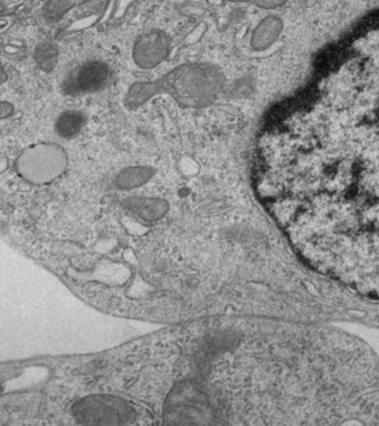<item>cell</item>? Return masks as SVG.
Wrapping results in <instances>:
<instances>
[{
    "mask_svg": "<svg viewBox=\"0 0 379 426\" xmlns=\"http://www.w3.org/2000/svg\"><path fill=\"white\" fill-rule=\"evenodd\" d=\"M86 118L79 111H66L57 120L56 130L62 138H71L81 132Z\"/></svg>",
    "mask_w": 379,
    "mask_h": 426,
    "instance_id": "5",
    "label": "cell"
},
{
    "mask_svg": "<svg viewBox=\"0 0 379 426\" xmlns=\"http://www.w3.org/2000/svg\"><path fill=\"white\" fill-rule=\"evenodd\" d=\"M283 30V22L278 16H267L252 32L251 47L254 50H265L278 41Z\"/></svg>",
    "mask_w": 379,
    "mask_h": 426,
    "instance_id": "4",
    "label": "cell"
},
{
    "mask_svg": "<svg viewBox=\"0 0 379 426\" xmlns=\"http://www.w3.org/2000/svg\"><path fill=\"white\" fill-rule=\"evenodd\" d=\"M231 3H252L257 6L259 8L266 9V10H272V9H278L282 6L285 5L289 0H227Z\"/></svg>",
    "mask_w": 379,
    "mask_h": 426,
    "instance_id": "10",
    "label": "cell"
},
{
    "mask_svg": "<svg viewBox=\"0 0 379 426\" xmlns=\"http://www.w3.org/2000/svg\"><path fill=\"white\" fill-rule=\"evenodd\" d=\"M91 0H50V3L47 6V15L49 18L55 19L60 18L64 16L68 10L73 9L77 6L83 5V3H89Z\"/></svg>",
    "mask_w": 379,
    "mask_h": 426,
    "instance_id": "9",
    "label": "cell"
},
{
    "mask_svg": "<svg viewBox=\"0 0 379 426\" xmlns=\"http://www.w3.org/2000/svg\"><path fill=\"white\" fill-rule=\"evenodd\" d=\"M170 50L171 39L166 32L151 30L136 39L132 55L138 67L152 69L168 58Z\"/></svg>",
    "mask_w": 379,
    "mask_h": 426,
    "instance_id": "2",
    "label": "cell"
},
{
    "mask_svg": "<svg viewBox=\"0 0 379 426\" xmlns=\"http://www.w3.org/2000/svg\"><path fill=\"white\" fill-rule=\"evenodd\" d=\"M14 111L13 106L9 105L8 102H0V118H6Z\"/></svg>",
    "mask_w": 379,
    "mask_h": 426,
    "instance_id": "11",
    "label": "cell"
},
{
    "mask_svg": "<svg viewBox=\"0 0 379 426\" xmlns=\"http://www.w3.org/2000/svg\"><path fill=\"white\" fill-rule=\"evenodd\" d=\"M129 206L143 217L158 218L166 209V204L157 199H136L134 202H129Z\"/></svg>",
    "mask_w": 379,
    "mask_h": 426,
    "instance_id": "8",
    "label": "cell"
},
{
    "mask_svg": "<svg viewBox=\"0 0 379 426\" xmlns=\"http://www.w3.org/2000/svg\"><path fill=\"white\" fill-rule=\"evenodd\" d=\"M224 83V75L214 64L206 62L181 64L157 80L134 83L127 92L126 106L136 109L145 105L152 97L166 94L181 107H208L217 99Z\"/></svg>",
    "mask_w": 379,
    "mask_h": 426,
    "instance_id": "1",
    "label": "cell"
},
{
    "mask_svg": "<svg viewBox=\"0 0 379 426\" xmlns=\"http://www.w3.org/2000/svg\"><path fill=\"white\" fill-rule=\"evenodd\" d=\"M110 69L101 62H88L81 64L64 83V90L69 94H89L99 90L108 83Z\"/></svg>",
    "mask_w": 379,
    "mask_h": 426,
    "instance_id": "3",
    "label": "cell"
},
{
    "mask_svg": "<svg viewBox=\"0 0 379 426\" xmlns=\"http://www.w3.org/2000/svg\"><path fill=\"white\" fill-rule=\"evenodd\" d=\"M8 75L6 73L5 68L3 67V64L0 62V83H3V81L7 80Z\"/></svg>",
    "mask_w": 379,
    "mask_h": 426,
    "instance_id": "12",
    "label": "cell"
},
{
    "mask_svg": "<svg viewBox=\"0 0 379 426\" xmlns=\"http://www.w3.org/2000/svg\"><path fill=\"white\" fill-rule=\"evenodd\" d=\"M152 174L153 170L148 166H131L119 173L117 185L122 189L136 188L147 183Z\"/></svg>",
    "mask_w": 379,
    "mask_h": 426,
    "instance_id": "6",
    "label": "cell"
},
{
    "mask_svg": "<svg viewBox=\"0 0 379 426\" xmlns=\"http://www.w3.org/2000/svg\"><path fill=\"white\" fill-rule=\"evenodd\" d=\"M35 60L43 71H52L58 60V48L56 45L51 43H41L36 48Z\"/></svg>",
    "mask_w": 379,
    "mask_h": 426,
    "instance_id": "7",
    "label": "cell"
}]
</instances>
